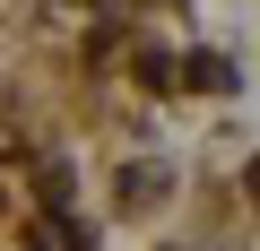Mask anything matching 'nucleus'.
I'll use <instances>...</instances> for the list:
<instances>
[{
    "label": "nucleus",
    "mask_w": 260,
    "mask_h": 251,
    "mask_svg": "<svg viewBox=\"0 0 260 251\" xmlns=\"http://www.w3.org/2000/svg\"><path fill=\"white\" fill-rule=\"evenodd\" d=\"M35 251H78V234L70 225H35Z\"/></svg>",
    "instance_id": "obj_1"
},
{
    "label": "nucleus",
    "mask_w": 260,
    "mask_h": 251,
    "mask_svg": "<svg viewBox=\"0 0 260 251\" xmlns=\"http://www.w3.org/2000/svg\"><path fill=\"white\" fill-rule=\"evenodd\" d=\"M251 199H260V165H251Z\"/></svg>",
    "instance_id": "obj_2"
}]
</instances>
